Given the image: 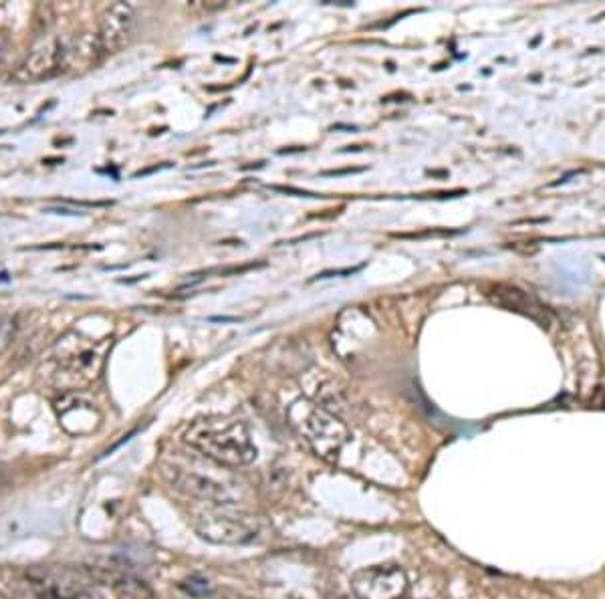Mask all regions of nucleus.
Masks as SVG:
<instances>
[{
    "label": "nucleus",
    "instance_id": "obj_1",
    "mask_svg": "<svg viewBox=\"0 0 605 599\" xmlns=\"http://www.w3.org/2000/svg\"><path fill=\"white\" fill-rule=\"evenodd\" d=\"M184 442L212 462L228 468L247 466L257 458V446L247 424L234 418H198L186 428Z\"/></svg>",
    "mask_w": 605,
    "mask_h": 599
},
{
    "label": "nucleus",
    "instance_id": "obj_2",
    "mask_svg": "<svg viewBox=\"0 0 605 599\" xmlns=\"http://www.w3.org/2000/svg\"><path fill=\"white\" fill-rule=\"evenodd\" d=\"M230 505H210L192 519L194 531L214 545H245L257 539L259 525L251 515L236 513Z\"/></svg>",
    "mask_w": 605,
    "mask_h": 599
},
{
    "label": "nucleus",
    "instance_id": "obj_3",
    "mask_svg": "<svg viewBox=\"0 0 605 599\" xmlns=\"http://www.w3.org/2000/svg\"><path fill=\"white\" fill-rule=\"evenodd\" d=\"M27 579L39 599H103L85 575L67 567H33Z\"/></svg>",
    "mask_w": 605,
    "mask_h": 599
},
{
    "label": "nucleus",
    "instance_id": "obj_4",
    "mask_svg": "<svg viewBox=\"0 0 605 599\" xmlns=\"http://www.w3.org/2000/svg\"><path fill=\"white\" fill-rule=\"evenodd\" d=\"M408 575L398 565H374L351 575V591L357 599H404Z\"/></svg>",
    "mask_w": 605,
    "mask_h": 599
},
{
    "label": "nucleus",
    "instance_id": "obj_5",
    "mask_svg": "<svg viewBox=\"0 0 605 599\" xmlns=\"http://www.w3.org/2000/svg\"><path fill=\"white\" fill-rule=\"evenodd\" d=\"M303 432L313 452L327 462H337L349 438L347 426L325 408H311L307 412Z\"/></svg>",
    "mask_w": 605,
    "mask_h": 599
},
{
    "label": "nucleus",
    "instance_id": "obj_6",
    "mask_svg": "<svg viewBox=\"0 0 605 599\" xmlns=\"http://www.w3.org/2000/svg\"><path fill=\"white\" fill-rule=\"evenodd\" d=\"M63 73V41L55 35H43L29 49L17 69V77L25 83L43 81Z\"/></svg>",
    "mask_w": 605,
    "mask_h": 599
},
{
    "label": "nucleus",
    "instance_id": "obj_7",
    "mask_svg": "<svg viewBox=\"0 0 605 599\" xmlns=\"http://www.w3.org/2000/svg\"><path fill=\"white\" fill-rule=\"evenodd\" d=\"M136 11L130 3H115L107 7L99 19L97 43L103 55H113L124 49L134 35Z\"/></svg>",
    "mask_w": 605,
    "mask_h": 599
},
{
    "label": "nucleus",
    "instance_id": "obj_8",
    "mask_svg": "<svg viewBox=\"0 0 605 599\" xmlns=\"http://www.w3.org/2000/svg\"><path fill=\"white\" fill-rule=\"evenodd\" d=\"M487 295L491 297L493 303L509 309V311H515V313H521L529 319H533L535 323H539L541 327L549 329L551 325V313L547 311L545 305H541L533 295H529L527 291L515 287V285H507V283H497L493 285Z\"/></svg>",
    "mask_w": 605,
    "mask_h": 599
},
{
    "label": "nucleus",
    "instance_id": "obj_9",
    "mask_svg": "<svg viewBox=\"0 0 605 599\" xmlns=\"http://www.w3.org/2000/svg\"><path fill=\"white\" fill-rule=\"evenodd\" d=\"M19 331V319L17 315L0 317V355H3L15 341Z\"/></svg>",
    "mask_w": 605,
    "mask_h": 599
},
{
    "label": "nucleus",
    "instance_id": "obj_10",
    "mask_svg": "<svg viewBox=\"0 0 605 599\" xmlns=\"http://www.w3.org/2000/svg\"><path fill=\"white\" fill-rule=\"evenodd\" d=\"M361 267H355V269H345V271H325L321 275H317L315 279H329V277H335V275H353L357 273Z\"/></svg>",
    "mask_w": 605,
    "mask_h": 599
},
{
    "label": "nucleus",
    "instance_id": "obj_11",
    "mask_svg": "<svg viewBox=\"0 0 605 599\" xmlns=\"http://www.w3.org/2000/svg\"><path fill=\"white\" fill-rule=\"evenodd\" d=\"M351 172H361V168H347V170H335V172H323V176H339V174H351Z\"/></svg>",
    "mask_w": 605,
    "mask_h": 599
},
{
    "label": "nucleus",
    "instance_id": "obj_12",
    "mask_svg": "<svg viewBox=\"0 0 605 599\" xmlns=\"http://www.w3.org/2000/svg\"><path fill=\"white\" fill-rule=\"evenodd\" d=\"M0 599H5V595H3V593H0Z\"/></svg>",
    "mask_w": 605,
    "mask_h": 599
},
{
    "label": "nucleus",
    "instance_id": "obj_13",
    "mask_svg": "<svg viewBox=\"0 0 605 599\" xmlns=\"http://www.w3.org/2000/svg\"><path fill=\"white\" fill-rule=\"evenodd\" d=\"M404 599H406V597H404Z\"/></svg>",
    "mask_w": 605,
    "mask_h": 599
}]
</instances>
